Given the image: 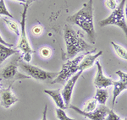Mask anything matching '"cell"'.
I'll use <instances>...</instances> for the list:
<instances>
[{
  "instance_id": "obj_1",
  "label": "cell",
  "mask_w": 127,
  "mask_h": 120,
  "mask_svg": "<svg viewBox=\"0 0 127 120\" xmlns=\"http://www.w3.org/2000/svg\"><path fill=\"white\" fill-rule=\"evenodd\" d=\"M67 22L79 26L87 35L91 43L94 44L97 40L93 22V1L89 0L82 5V8L73 15L67 18Z\"/></svg>"
},
{
  "instance_id": "obj_2",
  "label": "cell",
  "mask_w": 127,
  "mask_h": 120,
  "mask_svg": "<svg viewBox=\"0 0 127 120\" xmlns=\"http://www.w3.org/2000/svg\"><path fill=\"white\" fill-rule=\"evenodd\" d=\"M64 39L66 46L65 59H72L81 52H89L91 46L84 40L81 31L75 30L70 25H65L64 28Z\"/></svg>"
},
{
  "instance_id": "obj_3",
  "label": "cell",
  "mask_w": 127,
  "mask_h": 120,
  "mask_svg": "<svg viewBox=\"0 0 127 120\" xmlns=\"http://www.w3.org/2000/svg\"><path fill=\"white\" fill-rule=\"evenodd\" d=\"M32 3H24L23 11L21 15V23H20V41L17 45V48L22 52V60L26 63H29L32 60V54L33 53V50L31 48V45L28 42L26 30V15L30 4Z\"/></svg>"
},
{
  "instance_id": "obj_4",
  "label": "cell",
  "mask_w": 127,
  "mask_h": 120,
  "mask_svg": "<svg viewBox=\"0 0 127 120\" xmlns=\"http://www.w3.org/2000/svg\"><path fill=\"white\" fill-rule=\"evenodd\" d=\"M126 0H121L112 13L108 16L106 19L102 20L99 22V25L101 27H105L108 25L118 26L124 31L125 34L127 33V25L126 16H125V6H126Z\"/></svg>"
},
{
  "instance_id": "obj_5",
  "label": "cell",
  "mask_w": 127,
  "mask_h": 120,
  "mask_svg": "<svg viewBox=\"0 0 127 120\" xmlns=\"http://www.w3.org/2000/svg\"><path fill=\"white\" fill-rule=\"evenodd\" d=\"M87 52L82 53L79 56L75 57L72 59H68L67 62H65L64 64L62 65V69L61 70L58 72V75L54 78V80L52 81V84H55V83H59L61 85H64L67 82V80L69 78L73 76L75 73H77L79 71V64L83 58L84 55Z\"/></svg>"
},
{
  "instance_id": "obj_6",
  "label": "cell",
  "mask_w": 127,
  "mask_h": 120,
  "mask_svg": "<svg viewBox=\"0 0 127 120\" xmlns=\"http://www.w3.org/2000/svg\"><path fill=\"white\" fill-rule=\"evenodd\" d=\"M18 67L23 72L26 73L30 78L32 77V78L38 81H49V82H52L54 80L55 77L58 75V73L46 71L36 66H34V65L29 64L28 63H26L24 61L19 60Z\"/></svg>"
},
{
  "instance_id": "obj_7",
  "label": "cell",
  "mask_w": 127,
  "mask_h": 120,
  "mask_svg": "<svg viewBox=\"0 0 127 120\" xmlns=\"http://www.w3.org/2000/svg\"><path fill=\"white\" fill-rule=\"evenodd\" d=\"M19 58L14 59L10 64L2 70L0 72V79L4 80H12V83H14L16 80H26V79H30L28 75H25L20 74L18 70V62Z\"/></svg>"
},
{
  "instance_id": "obj_8",
  "label": "cell",
  "mask_w": 127,
  "mask_h": 120,
  "mask_svg": "<svg viewBox=\"0 0 127 120\" xmlns=\"http://www.w3.org/2000/svg\"><path fill=\"white\" fill-rule=\"evenodd\" d=\"M82 73H83V71H81V70H79L77 73H75L71 78H69V80H67V82L64 84V87L63 90L61 91V95H62V96H63L64 102V105H65V108H68L69 104H70L74 87H75V84H76L78 79L81 76Z\"/></svg>"
},
{
  "instance_id": "obj_9",
  "label": "cell",
  "mask_w": 127,
  "mask_h": 120,
  "mask_svg": "<svg viewBox=\"0 0 127 120\" xmlns=\"http://www.w3.org/2000/svg\"><path fill=\"white\" fill-rule=\"evenodd\" d=\"M68 108H71L73 110H75L76 113H78L79 114H81L83 117L87 118V119H89L91 120H104L107 116L108 111H109V108L107 107L106 105H101L99 107H97L95 111L93 112H90V113H86V112H83L81 109H80L79 107H75L74 105L69 104Z\"/></svg>"
},
{
  "instance_id": "obj_10",
  "label": "cell",
  "mask_w": 127,
  "mask_h": 120,
  "mask_svg": "<svg viewBox=\"0 0 127 120\" xmlns=\"http://www.w3.org/2000/svg\"><path fill=\"white\" fill-rule=\"evenodd\" d=\"M12 85L13 84H10L6 88L0 89V105L4 108H9L18 101V98L12 91Z\"/></svg>"
},
{
  "instance_id": "obj_11",
  "label": "cell",
  "mask_w": 127,
  "mask_h": 120,
  "mask_svg": "<svg viewBox=\"0 0 127 120\" xmlns=\"http://www.w3.org/2000/svg\"><path fill=\"white\" fill-rule=\"evenodd\" d=\"M96 64H97V75H96L95 79H94V85H95V86L97 87V88L106 89L107 87L110 86V85H113L114 80L104 75L103 68H102L101 64L99 63V61H97Z\"/></svg>"
},
{
  "instance_id": "obj_12",
  "label": "cell",
  "mask_w": 127,
  "mask_h": 120,
  "mask_svg": "<svg viewBox=\"0 0 127 120\" xmlns=\"http://www.w3.org/2000/svg\"><path fill=\"white\" fill-rule=\"evenodd\" d=\"M96 52V49L91 50L90 52H87V53L84 55L83 58L81 59V61L79 64V70L84 71L87 69H90L93 66L94 63L97 61V59L99 58L100 56H102L103 54V51H100V52H97L95 54H91V53H94Z\"/></svg>"
},
{
  "instance_id": "obj_13",
  "label": "cell",
  "mask_w": 127,
  "mask_h": 120,
  "mask_svg": "<svg viewBox=\"0 0 127 120\" xmlns=\"http://www.w3.org/2000/svg\"><path fill=\"white\" fill-rule=\"evenodd\" d=\"M43 91L46 94L49 95L52 97L53 100L54 101L55 104H56V106L59 108L64 109V110L66 109L65 108L63 96H62V95H61L60 89H57V90H44Z\"/></svg>"
},
{
  "instance_id": "obj_14",
  "label": "cell",
  "mask_w": 127,
  "mask_h": 120,
  "mask_svg": "<svg viewBox=\"0 0 127 120\" xmlns=\"http://www.w3.org/2000/svg\"><path fill=\"white\" fill-rule=\"evenodd\" d=\"M114 91H113V101H112V108H114V105L116 103L117 97L120 96L123 91H126L127 89V81H114Z\"/></svg>"
},
{
  "instance_id": "obj_15",
  "label": "cell",
  "mask_w": 127,
  "mask_h": 120,
  "mask_svg": "<svg viewBox=\"0 0 127 120\" xmlns=\"http://www.w3.org/2000/svg\"><path fill=\"white\" fill-rule=\"evenodd\" d=\"M17 53H19L18 49H14L13 48H9V47L4 46L3 44H0V65L10 56Z\"/></svg>"
},
{
  "instance_id": "obj_16",
  "label": "cell",
  "mask_w": 127,
  "mask_h": 120,
  "mask_svg": "<svg viewBox=\"0 0 127 120\" xmlns=\"http://www.w3.org/2000/svg\"><path fill=\"white\" fill-rule=\"evenodd\" d=\"M94 98L97 100L98 104L105 105L108 98V92L106 89L103 88H97V92H96L95 97Z\"/></svg>"
},
{
  "instance_id": "obj_17",
  "label": "cell",
  "mask_w": 127,
  "mask_h": 120,
  "mask_svg": "<svg viewBox=\"0 0 127 120\" xmlns=\"http://www.w3.org/2000/svg\"><path fill=\"white\" fill-rule=\"evenodd\" d=\"M111 45L113 46V48H114L116 54H117L120 58H122V59H124V60L127 59V52L124 47L119 45V44L115 43L114 42H111Z\"/></svg>"
},
{
  "instance_id": "obj_18",
  "label": "cell",
  "mask_w": 127,
  "mask_h": 120,
  "mask_svg": "<svg viewBox=\"0 0 127 120\" xmlns=\"http://www.w3.org/2000/svg\"><path fill=\"white\" fill-rule=\"evenodd\" d=\"M98 106V102L97 101L95 98L90 99V100L87 101L84 104L83 107V112H86V113H90V112H93L95 111L96 109L97 108Z\"/></svg>"
},
{
  "instance_id": "obj_19",
  "label": "cell",
  "mask_w": 127,
  "mask_h": 120,
  "mask_svg": "<svg viewBox=\"0 0 127 120\" xmlns=\"http://www.w3.org/2000/svg\"><path fill=\"white\" fill-rule=\"evenodd\" d=\"M3 21L6 23V25H8L9 29L11 30L12 32L15 33L17 36H20V27H19V25H18L16 22L13 21V20H10L7 18H3Z\"/></svg>"
},
{
  "instance_id": "obj_20",
  "label": "cell",
  "mask_w": 127,
  "mask_h": 120,
  "mask_svg": "<svg viewBox=\"0 0 127 120\" xmlns=\"http://www.w3.org/2000/svg\"><path fill=\"white\" fill-rule=\"evenodd\" d=\"M55 113H56L57 118H58V119L59 120H75V119H71V118L68 117L64 109L59 108L58 107V108H56V110H55Z\"/></svg>"
},
{
  "instance_id": "obj_21",
  "label": "cell",
  "mask_w": 127,
  "mask_h": 120,
  "mask_svg": "<svg viewBox=\"0 0 127 120\" xmlns=\"http://www.w3.org/2000/svg\"><path fill=\"white\" fill-rule=\"evenodd\" d=\"M0 15H5L7 17L12 18L13 19V15L9 13V11L6 8V4H5V2L4 0H0Z\"/></svg>"
},
{
  "instance_id": "obj_22",
  "label": "cell",
  "mask_w": 127,
  "mask_h": 120,
  "mask_svg": "<svg viewBox=\"0 0 127 120\" xmlns=\"http://www.w3.org/2000/svg\"><path fill=\"white\" fill-rule=\"evenodd\" d=\"M39 53L42 58H46L47 59V58H50L51 55H52V51H51V49L49 48H46V47H45V48H41Z\"/></svg>"
},
{
  "instance_id": "obj_23",
  "label": "cell",
  "mask_w": 127,
  "mask_h": 120,
  "mask_svg": "<svg viewBox=\"0 0 127 120\" xmlns=\"http://www.w3.org/2000/svg\"><path fill=\"white\" fill-rule=\"evenodd\" d=\"M104 120H120V118L118 114H116V113H114L112 108V109H109V111H108V114L106 116Z\"/></svg>"
},
{
  "instance_id": "obj_24",
  "label": "cell",
  "mask_w": 127,
  "mask_h": 120,
  "mask_svg": "<svg viewBox=\"0 0 127 120\" xmlns=\"http://www.w3.org/2000/svg\"><path fill=\"white\" fill-rule=\"evenodd\" d=\"M105 4L109 9L114 10L116 7H117L118 3H117V1H116V0H106Z\"/></svg>"
},
{
  "instance_id": "obj_25",
  "label": "cell",
  "mask_w": 127,
  "mask_h": 120,
  "mask_svg": "<svg viewBox=\"0 0 127 120\" xmlns=\"http://www.w3.org/2000/svg\"><path fill=\"white\" fill-rule=\"evenodd\" d=\"M43 31V29L41 25H35L32 29V32L33 33L34 36H40Z\"/></svg>"
},
{
  "instance_id": "obj_26",
  "label": "cell",
  "mask_w": 127,
  "mask_h": 120,
  "mask_svg": "<svg viewBox=\"0 0 127 120\" xmlns=\"http://www.w3.org/2000/svg\"><path fill=\"white\" fill-rule=\"evenodd\" d=\"M116 74L120 77V80L122 81H127V74L126 73L123 72L121 70H117L116 71Z\"/></svg>"
},
{
  "instance_id": "obj_27",
  "label": "cell",
  "mask_w": 127,
  "mask_h": 120,
  "mask_svg": "<svg viewBox=\"0 0 127 120\" xmlns=\"http://www.w3.org/2000/svg\"><path fill=\"white\" fill-rule=\"evenodd\" d=\"M0 44H3V45H4V46L9 47V48H12V47L14 46L13 44H11V43H9V42H5V40H3V38L2 37L1 34H0Z\"/></svg>"
},
{
  "instance_id": "obj_28",
  "label": "cell",
  "mask_w": 127,
  "mask_h": 120,
  "mask_svg": "<svg viewBox=\"0 0 127 120\" xmlns=\"http://www.w3.org/2000/svg\"><path fill=\"white\" fill-rule=\"evenodd\" d=\"M47 113H48V106L45 105L43 113H42L43 115H42V120H48V119H47Z\"/></svg>"
},
{
  "instance_id": "obj_29",
  "label": "cell",
  "mask_w": 127,
  "mask_h": 120,
  "mask_svg": "<svg viewBox=\"0 0 127 120\" xmlns=\"http://www.w3.org/2000/svg\"><path fill=\"white\" fill-rule=\"evenodd\" d=\"M13 1H16V2H19V3H21L22 4H24V3H26V0H13Z\"/></svg>"
},
{
  "instance_id": "obj_30",
  "label": "cell",
  "mask_w": 127,
  "mask_h": 120,
  "mask_svg": "<svg viewBox=\"0 0 127 120\" xmlns=\"http://www.w3.org/2000/svg\"><path fill=\"white\" fill-rule=\"evenodd\" d=\"M32 1H33V0H26V3H32Z\"/></svg>"
},
{
  "instance_id": "obj_31",
  "label": "cell",
  "mask_w": 127,
  "mask_h": 120,
  "mask_svg": "<svg viewBox=\"0 0 127 120\" xmlns=\"http://www.w3.org/2000/svg\"><path fill=\"white\" fill-rule=\"evenodd\" d=\"M3 88V84H2V82L0 81V89H2Z\"/></svg>"
},
{
  "instance_id": "obj_32",
  "label": "cell",
  "mask_w": 127,
  "mask_h": 120,
  "mask_svg": "<svg viewBox=\"0 0 127 120\" xmlns=\"http://www.w3.org/2000/svg\"><path fill=\"white\" fill-rule=\"evenodd\" d=\"M0 16H1V15H0Z\"/></svg>"
}]
</instances>
